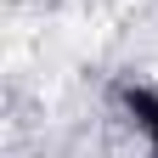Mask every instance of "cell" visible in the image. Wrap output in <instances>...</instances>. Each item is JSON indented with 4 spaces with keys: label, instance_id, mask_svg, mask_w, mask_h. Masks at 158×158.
I'll use <instances>...</instances> for the list:
<instances>
[{
    "label": "cell",
    "instance_id": "cell-1",
    "mask_svg": "<svg viewBox=\"0 0 158 158\" xmlns=\"http://www.w3.org/2000/svg\"><path fill=\"white\" fill-rule=\"evenodd\" d=\"M124 107H130V118L147 130V141H152V152H158V90H147V85H124Z\"/></svg>",
    "mask_w": 158,
    "mask_h": 158
}]
</instances>
